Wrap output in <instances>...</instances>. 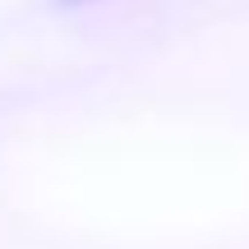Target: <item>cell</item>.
Returning <instances> with one entry per match:
<instances>
[{
	"mask_svg": "<svg viewBox=\"0 0 249 249\" xmlns=\"http://www.w3.org/2000/svg\"><path fill=\"white\" fill-rule=\"evenodd\" d=\"M65 5H83V0H65Z\"/></svg>",
	"mask_w": 249,
	"mask_h": 249,
	"instance_id": "cell-1",
	"label": "cell"
}]
</instances>
